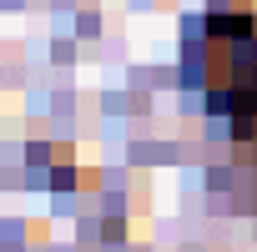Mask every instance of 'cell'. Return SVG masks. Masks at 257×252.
Returning a JSON list of instances; mask_svg holds the SVG:
<instances>
[{
  "label": "cell",
  "mask_w": 257,
  "mask_h": 252,
  "mask_svg": "<svg viewBox=\"0 0 257 252\" xmlns=\"http://www.w3.org/2000/svg\"><path fill=\"white\" fill-rule=\"evenodd\" d=\"M182 81H192L237 142H257V0H207L187 21Z\"/></svg>",
  "instance_id": "6da1fadb"
}]
</instances>
